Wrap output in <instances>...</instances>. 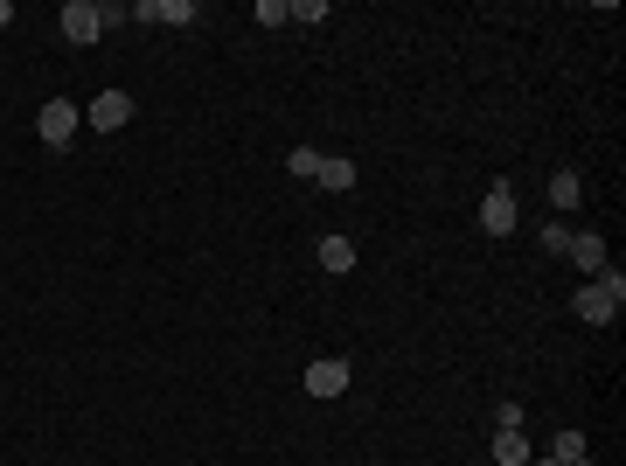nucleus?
I'll list each match as a JSON object with an SVG mask.
<instances>
[{
	"label": "nucleus",
	"mask_w": 626,
	"mask_h": 466,
	"mask_svg": "<svg viewBox=\"0 0 626 466\" xmlns=\"http://www.w3.org/2000/svg\"><path fill=\"white\" fill-rule=\"evenodd\" d=\"M550 460H557V466L585 460V432H557V446H550Z\"/></svg>",
	"instance_id": "nucleus-12"
},
{
	"label": "nucleus",
	"mask_w": 626,
	"mask_h": 466,
	"mask_svg": "<svg viewBox=\"0 0 626 466\" xmlns=\"http://www.w3.org/2000/svg\"><path fill=\"white\" fill-rule=\"evenodd\" d=\"M494 460H501V466H529L536 453H529V439H522V432H494Z\"/></svg>",
	"instance_id": "nucleus-10"
},
{
	"label": "nucleus",
	"mask_w": 626,
	"mask_h": 466,
	"mask_svg": "<svg viewBox=\"0 0 626 466\" xmlns=\"http://www.w3.org/2000/svg\"><path fill=\"white\" fill-rule=\"evenodd\" d=\"M480 230H487V237H508V230H515V188H508V181L487 188V202H480Z\"/></svg>",
	"instance_id": "nucleus-4"
},
{
	"label": "nucleus",
	"mask_w": 626,
	"mask_h": 466,
	"mask_svg": "<svg viewBox=\"0 0 626 466\" xmlns=\"http://www.w3.org/2000/svg\"><path fill=\"white\" fill-rule=\"evenodd\" d=\"M56 21H63V42H77V49H91V42L105 35V7H98V0H70Z\"/></svg>",
	"instance_id": "nucleus-3"
},
{
	"label": "nucleus",
	"mask_w": 626,
	"mask_h": 466,
	"mask_svg": "<svg viewBox=\"0 0 626 466\" xmlns=\"http://www.w3.org/2000/svg\"><path fill=\"white\" fill-rule=\"evenodd\" d=\"M320 272H334V279L355 272V244L348 237H320Z\"/></svg>",
	"instance_id": "nucleus-8"
},
{
	"label": "nucleus",
	"mask_w": 626,
	"mask_h": 466,
	"mask_svg": "<svg viewBox=\"0 0 626 466\" xmlns=\"http://www.w3.org/2000/svg\"><path fill=\"white\" fill-rule=\"evenodd\" d=\"M620 307H626V272H620V265H606L599 279H585V286H578V300H571V313H578V320H592V327H613V320H620Z\"/></svg>",
	"instance_id": "nucleus-1"
},
{
	"label": "nucleus",
	"mask_w": 626,
	"mask_h": 466,
	"mask_svg": "<svg viewBox=\"0 0 626 466\" xmlns=\"http://www.w3.org/2000/svg\"><path fill=\"white\" fill-rule=\"evenodd\" d=\"M313 181H320V188H334V195H348V188H355V160H320V174H313Z\"/></svg>",
	"instance_id": "nucleus-9"
},
{
	"label": "nucleus",
	"mask_w": 626,
	"mask_h": 466,
	"mask_svg": "<svg viewBox=\"0 0 626 466\" xmlns=\"http://www.w3.org/2000/svg\"><path fill=\"white\" fill-rule=\"evenodd\" d=\"M564 258H571V265H578L585 279H599V272L613 265V258H606V237H599V230H571V244H564Z\"/></svg>",
	"instance_id": "nucleus-5"
},
{
	"label": "nucleus",
	"mask_w": 626,
	"mask_h": 466,
	"mask_svg": "<svg viewBox=\"0 0 626 466\" xmlns=\"http://www.w3.org/2000/svg\"><path fill=\"white\" fill-rule=\"evenodd\" d=\"M320 160H327V154H313V147H293V154H286V167H293L300 181H313V174H320Z\"/></svg>",
	"instance_id": "nucleus-13"
},
{
	"label": "nucleus",
	"mask_w": 626,
	"mask_h": 466,
	"mask_svg": "<svg viewBox=\"0 0 626 466\" xmlns=\"http://www.w3.org/2000/svg\"><path fill=\"white\" fill-rule=\"evenodd\" d=\"M578 195H585V188H578V174H571V167H564V174H550V209H578Z\"/></svg>",
	"instance_id": "nucleus-11"
},
{
	"label": "nucleus",
	"mask_w": 626,
	"mask_h": 466,
	"mask_svg": "<svg viewBox=\"0 0 626 466\" xmlns=\"http://www.w3.org/2000/svg\"><path fill=\"white\" fill-rule=\"evenodd\" d=\"M126 119H133V98H126V91H98V98H91V126H98V133H119Z\"/></svg>",
	"instance_id": "nucleus-7"
},
{
	"label": "nucleus",
	"mask_w": 626,
	"mask_h": 466,
	"mask_svg": "<svg viewBox=\"0 0 626 466\" xmlns=\"http://www.w3.org/2000/svg\"><path fill=\"white\" fill-rule=\"evenodd\" d=\"M258 21H265V28H286L293 7H286V0H258Z\"/></svg>",
	"instance_id": "nucleus-14"
},
{
	"label": "nucleus",
	"mask_w": 626,
	"mask_h": 466,
	"mask_svg": "<svg viewBox=\"0 0 626 466\" xmlns=\"http://www.w3.org/2000/svg\"><path fill=\"white\" fill-rule=\"evenodd\" d=\"M529 466H557V460H529Z\"/></svg>",
	"instance_id": "nucleus-17"
},
{
	"label": "nucleus",
	"mask_w": 626,
	"mask_h": 466,
	"mask_svg": "<svg viewBox=\"0 0 626 466\" xmlns=\"http://www.w3.org/2000/svg\"><path fill=\"white\" fill-rule=\"evenodd\" d=\"M7 21H14V7H7V0H0V28H7Z\"/></svg>",
	"instance_id": "nucleus-16"
},
{
	"label": "nucleus",
	"mask_w": 626,
	"mask_h": 466,
	"mask_svg": "<svg viewBox=\"0 0 626 466\" xmlns=\"http://www.w3.org/2000/svg\"><path fill=\"white\" fill-rule=\"evenodd\" d=\"M341 390H348V362H341V355L307 362V397H341Z\"/></svg>",
	"instance_id": "nucleus-6"
},
{
	"label": "nucleus",
	"mask_w": 626,
	"mask_h": 466,
	"mask_svg": "<svg viewBox=\"0 0 626 466\" xmlns=\"http://www.w3.org/2000/svg\"><path fill=\"white\" fill-rule=\"evenodd\" d=\"M286 7H293V21H320L327 14V0H286Z\"/></svg>",
	"instance_id": "nucleus-15"
},
{
	"label": "nucleus",
	"mask_w": 626,
	"mask_h": 466,
	"mask_svg": "<svg viewBox=\"0 0 626 466\" xmlns=\"http://www.w3.org/2000/svg\"><path fill=\"white\" fill-rule=\"evenodd\" d=\"M77 119H84V112H77L70 98H49V105L35 112V133H42V147H56V154H63V147L77 140Z\"/></svg>",
	"instance_id": "nucleus-2"
}]
</instances>
